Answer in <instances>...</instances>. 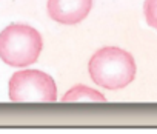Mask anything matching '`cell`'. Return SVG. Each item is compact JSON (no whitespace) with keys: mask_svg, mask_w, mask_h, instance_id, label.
I'll use <instances>...</instances> for the list:
<instances>
[{"mask_svg":"<svg viewBox=\"0 0 157 134\" xmlns=\"http://www.w3.org/2000/svg\"><path fill=\"white\" fill-rule=\"evenodd\" d=\"M93 0H48V14L62 25L80 23L91 11Z\"/></svg>","mask_w":157,"mask_h":134,"instance_id":"277c9868","label":"cell"},{"mask_svg":"<svg viewBox=\"0 0 157 134\" xmlns=\"http://www.w3.org/2000/svg\"><path fill=\"white\" fill-rule=\"evenodd\" d=\"M10 99L16 103L57 100V86L54 79L39 70H23L13 74L8 86Z\"/></svg>","mask_w":157,"mask_h":134,"instance_id":"3957f363","label":"cell"},{"mask_svg":"<svg viewBox=\"0 0 157 134\" xmlns=\"http://www.w3.org/2000/svg\"><path fill=\"white\" fill-rule=\"evenodd\" d=\"M42 48L40 33L29 25L13 23L0 33V59L10 66L23 68L37 62Z\"/></svg>","mask_w":157,"mask_h":134,"instance_id":"7a4b0ae2","label":"cell"},{"mask_svg":"<svg viewBox=\"0 0 157 134\" xmlns=\"http://www.w3.org/2000/svg\"><path fill=\"white\" fill-rule=\"evenodd\" d=\"M63 103H77V102H106V99L103 97V94H100L99 91L85 86V85H75L74 88H71L63 97H62Z\"/></svg>","mask_w":157,"mask_h":134,"instance_id":"5b68a950","label":"cell"},{"mask_svg":"<svg viewBox=\"0 0 157 134\" xmlns=\"http://www.w3.org/2000/svg\"><path fill=\"white\" fill-rule=\"evenodd\" d=\"M90 76L94 83L106 90H120L136 77L134 57L117 46H105L90 59Z\"/></svg>","mask_w":157,"mask_h":134,"instance_id":"6da1fadb","label":"cell"},{"mask_svg":"<svg viewBox=\"0 0 157 134\" xmlns=\"http://www.w3.org/2000/svg\"><path fill=\"white\" fill-rule=\"evenodd\" d=\"M143 13H145L146 23L151 28L157 29V0H145Z\"/></svg>","mask_w":157,"mask_h":134,"instance_id":"8992f818","label":"cell"}]
</instances>
